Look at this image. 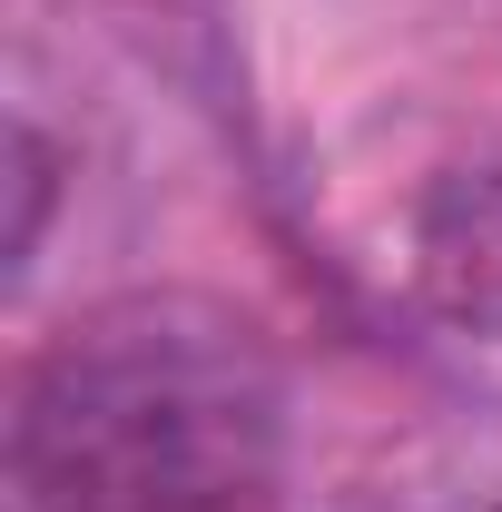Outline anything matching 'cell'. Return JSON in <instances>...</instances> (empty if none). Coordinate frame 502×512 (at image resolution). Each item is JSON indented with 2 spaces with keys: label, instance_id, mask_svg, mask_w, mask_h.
<instances>
[{
  "label": "cell",
  "instance_id": "obj_1",
  "mask_svg": "<svg viewBox=\"0 0 502 512\" xmlns=\"http://www.w3.org/2000/svg\"><path fill=\"white\" fill-rule=\"evenodd\" d=\"M20 512H276L286 394L247 316L119 296L69 316L10 394Z\"/></svg>",
  "mask_w": 502,
  "mask_h": 512
},
{
  "label": "cell",
  "instance_id": "obj_2",
  "mask_svg": "<svg viewBox=\"0 0 502 512\" xmlns=\"http://www.w3.org/2000/svg\"><path fill=\"white\" fill-rule=\"evenodd\" d=\"M414 266L453 325L502 335V168H463L414 207Z\"/></svg>",
  "mask_w": 502,
  "mask_h": 512
}]
</instances>
